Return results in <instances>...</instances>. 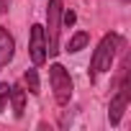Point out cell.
<instances>
[{"label": "cell", "instance_id": "1", "mask_svg": "<svg viewBox=\"0 0 131 131\" xmlns=\"http://www.w3.org/2000/svg\"><path fill=\"white\" fill-rule=\"evenodd\" d=\"M116 46H118V39L113 34H105L98 44V49L93 51V59H90V80H95L100 72H111L113 67V59H116Z\"/></svg>", "mask_w": 131, "mask_h": 131}, {"label": "cell", "instance_id": "12", "mask_svg": "<svg viewBox=\"0 0 131 131\" xmlns=\"http://www.w3.org/2000/svg\"><path fill=\"white\" fill-rule=\"evenodd\" d=\"M10 3H13V0H0V13H5L10 8Z\"/></svg>", "mask_w": 131, "mask_h": 131}, {"label": "cell", "instance_id": "8", "mask_svg": "<svg viewBox=\"0 0 131 131\" xmlns=\"http://www.w3.org/2000/svg\"><path fill=\"white\" fill-rule=\"evenodd\" d=\"M88 44H90V34H88V31H77V34L70 39V44H67V51H70V54H77V51H82Z\"/></svg>", "mask_w": 131, "mask_h": 131}, {"label": "cell", "instance_id": "9", "mask_svg": "<svg viewBox=\"0 0 131 131\" xmlns=\"http://www.w3.org/2000/svg\"><path fill=\"white\" fill-rule=\"evenodd\" d=\"M23 82H26L31 95H39V72L36 70H26L23 72Z\"/></svg>", "mask_w": 131, "mask_h": 131}, {"label": "cell", "instance_id": "10", "mask_svg": "<svg viewBox=\"0 0 131 131\" xmlns=\"http://www.w3.org/2000/svg\"><path fill=\"white\" fill-rule=\"evenodd\" d=\"M8 98H10V85L8 82H0V111H5Z\"/></svg>", "mask_w": 131, "mask_h": 131}, {"label": "cell", "instance_id": "11", "mask_svg": "<svg viewBox=\"0 0 131 131\" xmlns=\"http://www.w3.org/2000/svg\"><path fill=\"white\" fill-rule=\"evenodd\" d=\"M62 18H64V26H72V23L77 21V16H75V10H62Z\"/></svg>", "mask_w": 131, "mask_h": 131}, {"label": "cell", "instance_id": "5", "mask_svg": "<svg viewBox=\"0 0 131 131\" xmlns=\"http://www.w3.org/2000/svg\"><path fill=\"white\" fill-rule=\"evenodd\" d=\"M128 98H131V88L123 82L118 88V93L111 98V105H108V121H111V126H118L121 123V116H123V111L128 105Z\"/></svg>", "mask_w": 131, "mask_h": 131}, {"label": "cell", "instance_id": "7", "mask_svg": "<svg viewBox=\"0 0 131 131\" xmlns=\"http://www.w3.org/2000/svg\"><path fill=\"white\" fill-rule=\"evenodd\" d=\"M10 103H13V113L21 118L23 113H26V90L21 88V85H10V98H8Z\"/></svg>", "mask_w": 131, "mask_h": 131}, {"label": "cell", "instance_id": "6", "mask_svg": "<svg viewBox=\"0 0 131 131\" xmlns=\"http://www.w3.org/2000/svg\"><path fill=\"white\" fill-rule=\"evenodd\" d=\"M13 54H16V41L8 34V28L0 26V67H8L10 59H13Z\"/></svg>", "mask_w": 131, "mask_h": 131}, {"label": "cell", "instance_id": "2", "mask_svg": "<svg viewBox=\"0 0 131 131\" xmlns=\"http://www.w3.org/2000/svg\"><path fill=\"white\" fill-rule=\"evenodd\" d=\"M62 0H49V8H46V57H57L59 54V31H62Z\"/></svg>", "mask_w": 131, "mask_h": 131}, {"label": "cell", "instance_id": "4", "mask_svg": "<svg viewBox=\"0 0 131 131\" xmlns=\"http://www.w3.org/2000/svg\"><path fill=\"white\" fill-rule=\"evenodd\" d=\"M28 54H31V62L36 67L46 62V36H44V26L34 23L31 26V39H28Z\"/></svg>", "mask_w": 131, "mask_h": 131}, {"label": "cell", "instance_id": "3", "mask_svg": "<svg viewBox=\"0 0 131 131\" xmlns=\"http://www.w3.org/2000/svg\"><path fill=\"white\" fill-rule=\"evenodd\" d=\"M49 82H51L57 105H70V100H72V77H70V72L62 64H51L49 67Z\"/></svg>", "mask_w": 131, "mask_h": 131}]
</instances>
